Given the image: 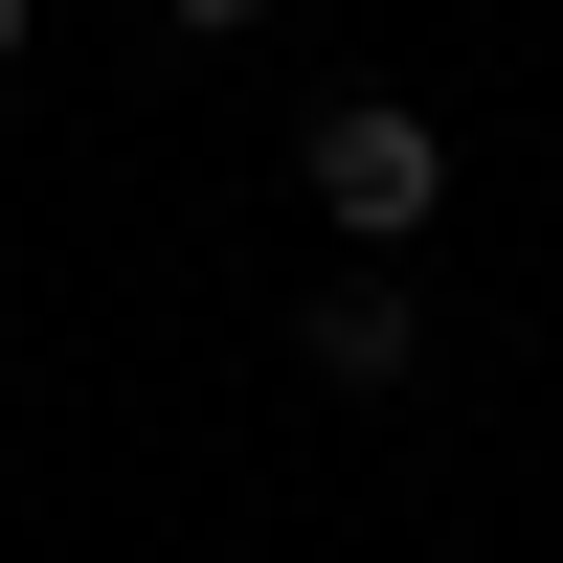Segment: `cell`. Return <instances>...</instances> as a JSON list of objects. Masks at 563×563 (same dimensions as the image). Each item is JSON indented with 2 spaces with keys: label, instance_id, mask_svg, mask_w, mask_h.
Segmentation results:
<instances>
[{
  "label": "cell",
  "instance_id": "obj_2",
  "mask_svg": "<svg viewBox=\"0 0 563 563\" xmlns=\"http://www.w3.org/2000/svg\"><path fill=\"white\" fill-rule=\"evenodd\" d=\"M294 361H316V384H406V361H429V294H406V271H384V249H361V271H339V294H316V316H294Z\"/></svg>",
  "mask_w": 563,
  "mask_h": 563
},
{
  "label": "cell",
  "instance_id": "obj_3",
  "mask_svg": "<svg viewBox=\"0 0 563 563\" xmlns=\"http://www.w3.org/2000/svg\"><path fill=\"white\" fill-rule=\"evenodd\" d=\"M158 23H180V45H249V23H271V0H158Z\"/></svg>",
  "mask_w": 563,
  "mask_h": 563
},
{
  "label": "cell",
  "instance_id": "obj_4",
  "mask_svg": "<svg viewBox=\"0 0 563 563\" xmlns=\"http://www.w3.org/2000/svg\"><path fill=\"white\" fill-rule=\"evenodd\" d=\"M23 45H45V0H0V90H23Z\"/></svg>",
  "mask_w": 563,
  "mask_h": 563
},
{
  "label": "cell",
  "instance_id": "obj_1",
  "mask_svg": "<svg viewBox=\"0 0 563 563\" xmlns=\"http://www.w3.org/2000/svg\"><path fill=\"white\" fill-rule=\"evenodd\" d=\"M294 180H316L339 249H429V225H451V113H406V90H316V113H294Z\"/></svg>",
  "mask_w": 563,
  "mask_h": 563
}]
</instances>
